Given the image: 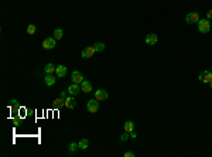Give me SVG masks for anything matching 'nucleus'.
Returning a JSON list of instances; mask_svg holds the SVG:
<instances>
[{
  "instance_id": "nucleus-1",
  "label": "nucleus",
  "mask_w": 212,
  "mask_h": 157,
  "mask_svg": "<svg viewBox=\"0 0 212 157\" xmlns=\"http://www.w3.org/2000/svg\"><path fill=\"white\" fill-rule=\"evenodd\" d=\"M198 24V30L201 33H209L211 30V21L208 19H200V21L197 23Z\"/></svg>"
},
{
  "instance_id": "nucleus-2",
  "label": "nucleus",
  "mask_w": 212,
  "mask_h": 157,
  "mask_svg": "<svg viewBox=\"0 0 212 157\" xmlns=\"http://www.w3.org/2000/svg\"><path fill=\"white\" fill-rule=\"evenodd\" d=\"M86 109H88V112L96 113L98 111H99V101H96V99H91V101H88Z\"/></svg>"
},
{
  "instance_id": "nucleus-3",
  "label": "nucleus",
  "mask_w": 212,
  "mask_h": 157,
  "mask_svg": "<svg viewBox=\"0 0 212 157\" xmlns=\"http://www.w3.org/2000/svg\"><path fill=\"white\" fill-rule=\"evenodd\" d=\"M185 21L188 23V24H195V23H198L200 21V14H198L197 11H191V13L187 14Z\"/></svg>"
},
{
  "instance_id": "nucleus-4",
  "label": "nucleus",
  "mask_w": 212,
  "mask_h": 157,
  "mask_svg": "<svg viewBox=\"0 0 212 157\" xmlns=\"http://www.w3.org/2000/svg\"><path fill=\"white\" fill-rule=\"evenodd\" d=\"M55 43H57V40L54 37H47L42 41V48L44 50H53L54 47H55Z\"/></svg>"
},
{
  "instance_id": "nucleus-5",
  "label": "nucleus",
  "mask_w": 212,
  "mask_h": 157,
  "mask_svg": "<svg viewBox=\"0 0 212 157\" xmlns=\"http://www.w3.org/2000/svg\"><path fill=\"white\" fill-rule=\"evenodd\" d=\"M198 78H200V81L202 84H209L212 81V72L211 71H202Z\"/></svg>"
},
{
  "instance_id": "nucleus-6",
  "label": "nucleus",
  "mask_w": 212,
  "mask_h": 157,
  "mask_svg": "<svg viewBox=\"0 0 212 157\" xmlns=\"http://www.w3.org/2000/svg\"><path fill=\"white\" fill-rule=\"evenodd\" d=\"M71 79H72V82H74V84H79V85H81V84L85 81L84 75H82L79 71H74V72H72V75H71Z\"/></svg>"
},
{
  "instance_id": "nucleus-7",
  "label": "nucleus",
  "mask_w": 212,
  "mask_h": 157,
  "mask_svg": "<svg viewBox=\"0 0 212 157\" xmlns=\"http://www.w3.org/2000/svg\"><path fill=\"white\" fill-rule=\"evenodd\" d=\"M107 96H109V93H107V91L106 89H98L95 92V99L96 101H105L107 99Z\"/></svg>"
},
{
  "instance_id": "nucleus-8",
  "label": "nucleus",
  "mask_w": 212,
  "mask_h": 157,
  "mask_svg": "<svg viewBox=\"0 0 212 157\" xmlns=\"http://www.w3.org/2000/svg\"><path fill=\"white\" fill-rule=\"evenodd\" d=\"M68 92H69L71 95H78L79 92H82V89H81V85H79V84H74V82H72V85H69V86H68Z\"/></svg>"
},
{
  "instance_id": "nucleus-9",
  "label": "nucleus",
  "mask_w": 212,
  "mask_h": 157,
  "mask_svg": "<svg viewBox=\"0 0 212 157\" xmlns=\"http://www.w3.org/2000/svg\"><path fill=\"white\" fill-rule=\"evenodd\" d=\"M157 41H159V38H157V35L156 34H147V37H146V44L147 45H156L157 44Z\"/></svg>"
},
{
  "instance_id": "nucleus-10",
  "label": "nucleus",
  "mask_w": 212,
  "mask_h": 157,
  "mask_svg": "<svg viewBox=\"0 0 212 157\" xmlns=\"http://www.w3.org/2000/svg\"><path fill=\"white\" fill-rule=\"evenodd\" d=\"M95 53L96 51L94 47H88V48H85L84 51H82V58H91V57H94Z\"/></svg>"
},
{
  "instance_id": "nucleus-11",
  "label": "nucleus",
  "mask_w": 212,
  "mask_h": 157,
  "mask_svg": "<svg viewBox=\"0 0 212 157\" xmlns=\"http://www.w3.org/2000/svg\"><path fill=\"white\" fill-rule=\"evenodd\" d=\"M75 103H76V102H75V99L72 96H67V98H65V108H67V109H74Z\"/></svg>"
},
{
  "instance_id": "nucleus-12",
  "label": "nucleus",
  "mask_w": 212,
  "mask_h": 157,
  "mask_svg": "<svg viewBox=\"0 0 212 157\" xmlns=\"http://www.w3.org/2000/svg\"><path fill=\"white\" fill-rule=\"evenodd\" d=\"M55 74H57V77H65L67 75V67L65 65H58L57 69H55Z\"/></svg>"
},
{
  "instance_id": "nucleus-13",
  "label": "nucleus",
  "mask_w": 212,
  "mask_h": 157,
  "mask_svg": "<svg viewBox=\"0 0 212 157\" xmlns=\"http://www.w3.org/2000/svg\"><path fill=\"white\" fill-rule=\"evenodd\" d=\"M81 89H82V92H85V93H89V92L92 91V84L88 82V81H84V82L81 84Z\"/></svg>"
},
{
  "instance_id": "nucleus-14",
  "label": "nucleus",
  "mask_w": 212,
  "mask_h": 157,
  "mask_svg": "<svg viewBox=\"0 0 212 157\" xmlns=\"http://www.w3.org/2000/svg\"><path fill=\"white\" fill-rule=\"evenodd\" d=\"M123 127H125V132L132 133V132L134 130V122H133V120H127L126 123L123 124Z\"/></svg>"
},
{
  "instance_id": "nucleus-15",
  "label": "nucleus",
  "mask_w": 212,
  "mask_h": 157,
  "mask_svg": "<svg viewBox=\"0 0 212 157\" xmlns=\"http://www.w3.org/2000/svg\"><path fill=\"white\" fill-rule=\"evenodd\" d=\"M44 82H45V85H48V86H51L55 84V77H54V74H47V77L44 78Z\"/></svg>"
},
{
  "instance_id": "nucleus-16",
  "label": "nucleus",
  "mask_w": 212,
  "mask_h": 157,
  "mask_svg": "<svg viewBox=\"0 0 212 157\" xmlns=\"http://www.w3.org/2000/svg\"><path fill=\"white\" fill-rule=\"evenodd\" d=\"M62 106H65V99L64 98H57L55 101H54V108H62Z\"/></svg>"
},
{
  "instance_id": "nucleus-17",
  "label": "nucleus",
  "mask_w": 212,
  "mask_h": 157,
  "mask_svg": "<svg viewBox=\"0 0 212 157\" xmlns=\"http://www.w3.org/2000/svg\"><path fill=\"white\" fill-rule=\"evenodd\" d=\"M94 48H95L96 53H102V51L105 50V44H103V43H99V41H98V43H95V44H94Z\"/></svg>"
},
{
  "instance_id": "nucleus-18",
  "label": "nucleus",
  "mask_w": 212,
  "mask_h": 157,
  "mask_svg": "<svg viewBox=\"0 0 212 157\" xmlns=\"http://www.w3.org/2000/svg\"><path fill=\"white\" fill-rule=\"evenodd\" d=\"M55 69H57V67H54L53 64H47L45 68H44V71H45L47 74H54V72H55Z\"/></svg>"
},
{
  "instance_id": "nucleus-19",
  "label": "nucleus",
  "mask_w": 212,
  "mask_h": 157,
  "mask_svg": "<svg viewBox=\"0 0 212 157\" xmlns=\"http://www.w3.org/2000/svg\"><path fill=\"white\" fill-rule=\"evenodd\" d=\"M78 145H79V149L85 150V149H88V146H89V142H88V139H81Z\"/></svg>"
},
{
  "instance_id": "nucleus-20",
  "label": "nucleus",
  "mask_w": 212,
  "mask_h": 157,
  "mask_svg": "<svg viewBox=\"0 0 212 157\" xmlns=\"http://www.w3.org/2000/svg\"><path fill=\"white\" fill-rule=\"evenodd\" d=\"M54 38H55V40H61V38H62V30H61V28L54 30Z\"/></svg>"
},
{
  "instance_id": "nucleus-21",
  "label": "nucleus",
  "mask_w": 212,
  "mask_h": 157,
  "mask_svg": "<svg viewBox=\"0 0 212 157\" xmlns=\"http://www.w3.org/2000/svg\"><path fill=\"white\" fill-rule=\"evenodd\" d=\"M34 33H35V26H34V24H30V26L27 27V34L33 35Z\"/></svg>"
},
{
  "instance_id": "nucleus-22",
  "label": "nucleus",
  "mask_w": 212,
  "mask_h": 157,
  "mask_svg": "<svg viewBox=\"0 0 212 157\" xmlns=\"http://www.w3.org/2000/svg\"><path fill=\"white\" fill-rule=\"evenodd\" d=\"M129 137H130V135H129L127 132H125V133H122V136H120V142H122V143H125V142H126V140L129 139Z\"/></svg>"
},
{
  "instance_id": "nucleus-23",
  "label": "nucleus",
  "mask_w": 212,
  "mask_h": 157,
  "mask_svg": "<svg viewBox=\"0 0 212 157\" xmlns=\"http://www.w3.org/2000/svg\"><path fill=\"white\" fill-rule=\"evenodd\" d=\"M76 147H79V145H76V143H71V145H69V151H75Z\"/></svg>"
},
{
  "instance_id": "nucleus-24",
  "label": "nucleus",
  "mask_w": 212,
  "mask_h": 157,
  "mask_svg": "<svg viewBox=\"0 0 212 157\" xmlns=\"http://www.w3.org/2000/svg\"><path fill=\"white\" fill-rule=\"evenodd\" d=\"M125 157H134V153H133V151H126V153H125Z\"/></svg>"
},
{
  "instance_id": "nucleus-25",
  "label": "nucleus",
  "mask_w": 212,
  "mask_h": 157,
  "mask_svg": "<svg viewBox=\"0 0 212 157\" xmlns=\"http://www.w3.org/2000/svg\"><path fill=\"white\" fill-rule=\"evenodd\" d=\"M206 19H208V20H211V19H212V9L206 13Z\"/></svg>"
},
{
  "instance_id": "nucleus-26",
  "label": "nucleus",
  "mask_w": 212,
  "mask_h": 157,
  "mask_svg": "<svg viewBox=\"0 0 212 157\" xmlns=\"http://www.w3.org/2000/svg\"><path fill=\"white\" fill-rule=\"evenodd\" d=\"M130 137H132V139H136V137H137V135H136L134 132H132V133H130Z\"/></svg>"
},
{
  "instance_id": "nucleus-27",
  "label": "nucleus",
  "mask_w": 212,
  "mask_h": 157,
  "mask_svg": "<svg viewBox=\"0 0 212 157\" xmlns=\"http://www.w3.org/2000/svg\"><path fill=\"white\" fill-rule=\"evenodd\" d=\"M60 96H61V98H64V99H65V98H67V93H65V92H61V95H60Z\"/></svg>"
},
{
  "instance_id": "nucleus-28",
  "label": "nucleus",
  "mask_w": 212,
  "mask_h": 157,
  "mask_svg": "<svg viewBox=\"0 0 212 157\" xmlns=\"http://www.w3.org/2000/svg\"><path fill=\"white\" fill-rule=\"evenodd\" d=\"M20 123V119H14V124H16V126H17V124Z\"/></svg>"
},
{
  "instance_id": "nucleus-29",
  "label": "nucleus",
  "mask_w": 212,
  "mask_h": 157,
  "mask_svg": "<svg viewBox=\"0 0 212 157\" xmlns=\"http://www.w3.org/2000/svg\"><path fill=\"white\" fill-rule=\"evenodd\" d=\"M209 85H211V88H212V81H211V82H209Z\"/></svg>"
},
{
  "instance_id": "nucleus-30",
  "label": "nucleus",
  "mask_w": 212,
  "mask_h": 157,
  "mask_svg": "<svg viewBox=\"0 0 212 157\" xmlns=\"http://www.w3.org/2000/svg\"><path fill=\"white\" fill-rule=\"evenodd\" d=\"M211 72H212V68H211Z\"/></svg>"
}]
</instances>
